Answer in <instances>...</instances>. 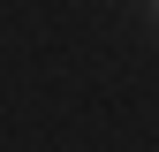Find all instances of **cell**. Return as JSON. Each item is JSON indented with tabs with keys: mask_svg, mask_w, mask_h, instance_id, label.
<instances>
[{
	"mask_svg": "<svg viewBox=\"0 0 159 152\" xmlns=\"http://www.w3.org/2000/svg\"><path fill=\"white\" fill-rule=\"evenodd\" d=\"M152 8H159V0H152Z\"/></svg>",
	"mask_w": 159,
	"mask_h": 152,
	"instance_id": "obj_1",
	"label": "cell"
}]
</instances>
